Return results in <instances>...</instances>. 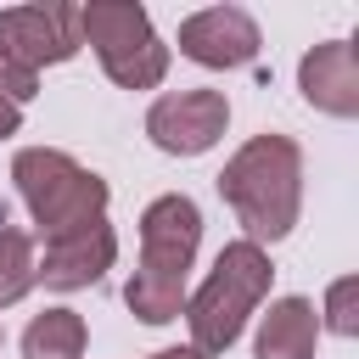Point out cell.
<instances>
[{
	"instance_id": "cell-1",
	"label": "cell",
	"mask_w": 359,
	"mask_h": 359,
	"mask_svg": "<svg viewBox=\"0 0 359 359\" xmlns=\"http://www.w3.org/2000/svg\"><path fill=\"white\" fill-rule=\"evenodd\" d=\"M219 196L247 224V241H280L303 202V151L286 135H252L219 174Z\"/></svg>"
},
{
	"instance_id": "cell-2",
	"label": "cell",
	"mask_w": 359,
	"mask_h": 359,
	"mask_svg": "<svg viewBox=\"0 0 359 359\" xmlns=\"http://www.w3.org/2000/svg\"><path fill=\"white\" fill-rule=\"evenodd\" d=\"M11 180H17L34 224L45 230V241L73 236V230H90V224H101V213H107V180L90 174V168H79L67 151L28 146V151H17Z\"/></svg>"
},
{
	"instance_id": "cell-3",
	"label": "cell",
	"mask_w": 359,
	"mask_h": 359,
	"mask_svg": "<svg viewBox=\"0 0 359 359\" xmlns=\"http://www.w3.org/2000/svg\"><path fill=\"white\" fill-rule=\"evenodd\" d=\"M269 252L258 241H230L213 264V275L202 280V292L185 303V320H191V337H196V353H224L247 314L258 309V297L269 292Z\"/></svg>"
},
{
	"instance_id": "cell-4",
	"label": "cell",
	"mask_w": 359,
	"mask_h": 359,
	"mask_svg": "<svg viewBox=\"0 0 359 359\" xmlns=\"http://www.w3.org/2000/svg\"><path fill=\"white\" fill-rule=\"evenodd\" d=\"M79 34L95 45L101 67L123 90H151L168 73V45L151 34V17L135 0H90L79 6Z\"/></svg>"
},
{
	"instance_id": "cell-5",
	"label": "cell",
	"mask_w": 359,
	"mask_h": 359,
	"mask_svg": "<svg viewBox=\"0 0 359 359\" xmlns=\"http://www.w3.org/2000/svg\"><path fill=\"white\" fill-rule=\"evenodd\" d=\"M84 45L79 34V6H11L0 11V56L17 62L22 73L45 62H67Z\"/></svg>"
},
{
	"instance_id": "cell-6",
	"label": "cell",
	"mask_w": 359,
	"mask_h": 359,
	"mask_svg": "<svg viewBox=\"0 0 359 359\" xmlns=\"http://www.w3.org/2000/svg\"><path fill=\"white\" fill-rule=\"evenodd\" d=\"M196 241H202V213H196L191 196H157L140 213V269L146 275H163V280L185 286Z\"/></svg>"
},
{
	"instance_id": "cell-7",
	"label": "cell",
	"mask_w": 359,
	"mask_h": 359,
	"mask_svg": "<svg viewBox=\"0 0 359 359\" xmlns=\"http://www.w3.org/2000/svg\"><path fill=\"white\" fill-rule=\"evenodd\" d=\"M230 123V107L219 90H180V95H163L151 112H146V135L174 151V157H196L208 151Z\"/></svg>"
},
{
	"instance_id": "cell-8",
	"label": "cell",
	"mask_w": 359,
	"mask_h": 359,
	"mask_svg": "<svg viewBox=\"0 0 359 359\" xmlns=\"http://www.w3.org/2000/svg\"><path fill=\"white\" fill-rule=\"evenodd\" d=\"M180 50L202 67H247L258 56V22L241 6H208L180 22Z\"/></svg>"
},
{
	"instance_id": "cell-9",
	"label": "cell",
	"mask_w": 359,
	"mask_h": 359,
	"mask_svg": "<svg viewBox=\"0 0 359 359\" xmlns=\"http://www.w3.org/2000/svg\"><path fill=\"white\" fill-rule=\"evenodd\" d=\"M297 84H303V101L331 112V118H353L359 112V56L348 39H325L303 56L297 67Z\"/></svg>"
},
{
	"instance_id": "cell-10",
	"label": "cell",
	"mask_w": 359,
	"mask_h": 359,
	"mask_svg": "<svg viewBox=\"0 0 359 359\" xmlns=\"http://www.w3.org/2000/svg\"><path fill=\"white\" fill-rule=\"evenodd\" d=\"M118 258V241L107 224H90V230H73V236H56L45 241V264H34V280L56 286V292H73V286H90L112 269Z\"/></svg>"
},
{
	"instance_id": "cell-11",
	"label": "cell",
	"mask_w": 359,
	"mask_h": 359,
	"mask_svg": "<svg viewBox=\"0 0 359 359\" xmlns=\"http://www.w3.org/2000/svg\"><path fill=\"white\" fill-rule=\"evenodd\" d=\"M314 337H320L314 303H309V297H280V303H269V314H264L258 359H314Z\"/></svg>"
},
{
	"instance_id": "cell-12",
	"label": "cell",
	"mask_w": 359,
	"mask_h": 359,
	"mask_svg": "<svg viewBox=\"0 0 359 359\" xmlns=\"http://www.w3.org/2000/svg\"><path fill=\"white\" fill-rule=\"evenodd\" d=\"M84 353V320L73 309H45L22 331V359H79Z\"/></svg>"
},
{
	"instance_id": "cell-13",
	"label": "cell",
	"mask_w": 359,
	"mask_h": 359,
	"mask_svg": "<svg viewBox=\"0 0 359 359\" xmlns=\"http://www.w3.org/2000/svg\"><path fill=\"white\" fill-rule=\"evenodd\" d=\"M123 303H129V309H135L146 325H163V320L185 314V286H180V280H163V275L135 269V280L123 286Z\"/></svg>"
},
{
	"instance_id": "cell-14",
	"label": "cell",
	"mask_w": 359,
	"mask_h": 359,
	"mask_svg": "<svg viewBox=\"0 0 359 359\" xmlns=\"http://www.w3.org/2000/svg\"><path fill=\"white\" fill-rule=\"evenodd\" d=\"M34 286V247L22 230H0V309Z\"/></svg>"
},
{
	"instance_id": "cell-15",
	"label": "cell",
	"mask_w": 359,
	"mask_h": 359,
	"mask_svg": "<svg viewBox=\"0 0 359 359\" xmlns=\"http://www.w3.org/2000/svg\"><path fill=\"white\" fill-rule=\"evenodd\" d=\"M353 292H359L353 280H337V286H331V297H325V314H331V331H337V337H353V331H359Z\"/></svg>"
},
{
	"instance_id": "cell-16",
	"label": "cell",
	"mask_w": 359,
	"mask_h": 359,
	"mask_svg": "<svg viewBox=\"0 0 359 359\" xmlns=\"http://www.w3.org/2000/svg\"><path fill=\"white\" fill-rule=\"evenodd\" d=\"M34 90H39V79H34V73H22L17 62H6V56H0V101L22 107V101H34Z\"/></svg>"
},
{
	"instance_id": "cell-17",
	"label": "cell",
	"mask_w": 359,
	"mask_h": 359,
	"mask_svg": "<svg viewBox=\"0 0 359 359\" xmlns=\"http://www.w3.org/2000/svg\"><path fill=\"white\" fill-rule=\"evenodd\" d=\"M17 123H22V112H17L11 101H0V140H6V135H17Z\"/></svg>"
},
{
	"instance_id": "cell-18",
	"label": "cell",
	"mask_w": 359,
	"mask_h": 359,
	"mask_svg": "<svg viewBox=\"0 0 359 359\" xmlns=\"http://www.w3.org/2000/svg\"><path fill=\"white\" fill-rule=\"evenodd\" d=\"M151 359H208V353H196V348H163V353H151Z\"/></svg>"
}]
</instances>
